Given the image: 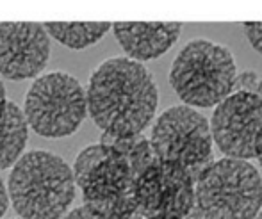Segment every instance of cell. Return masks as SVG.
<instances>
[{"label": "cell", "mask_w": 262, "mask_h": 219, "mask_svg": "<svg viewBox=\"0 0 262 219\" xmlns=\"http://www.w3.org/2000/svg\"><path fill=\"white\" fill-rule=\"evenodd\" d=\"M73 169L45 150L21 155L7 180V194L21 219H61L75 198Z\"/></svg>", "instance_id": "cell-2"}, {"label": "cell", "mask_w": 262, "mask_h": 219, "mask_svg": "<svg viewBox=\"0 0 262 219\" xmlns=\"http://www.w3.org/2000/svg\"><path fill=\"white\" fill-rule=\"evenodd\" d=\"M50 57V39L43 25L29 21L0 24V75L11 80L38 77Z\"/></svg>", "instance_id": "cell-10"}, {"label": "cell", "mask_w": 262, "mask_h": 219, "mask_svg": "<svg viewBox=\"0 0 262 219\" xmlns=\"http://www.w3.org/2000/svg\"><path fill=\"white\" fill-rule=\"evenodd\" d=\"M136 200L145 219H186L196 205V180L187 168L156 161L136 182Z\"/></svg>", "instance_id": "cell-7"}, {"label": "cell", "mask_w": 262, "mask_h": 219, "mask_svg": "<svg viewBox=\"0 0 262 219\" xmlns=\"http://www.w3.org/2000/svg\"><path fill=\"white\" fill-rule=\"evenodd\" d=\"M88 113L104 134L138 136L152 121L157 109V86L141 62L113 57L102 62L90 79Z\"/></svg>", "instance_id": "cell-1"}, {"label": "cell", "mask_w": 262, "mask_h": 219, "mask_svg": "<svg viewBox=\"0 0 262 219\" xmlns=\"http://www.w3.org/2000/svg\"><path fill=\"white\" fill-rule=\"evenodd\" d=\"M245 32L248 36L252 47L255 48L259 54H262V21H246Z\"/></svg>", "instance_id": "cell-16"}, {"label": "cell", "mask_w": 262, "mask_h": 219, "mask_svg": "<svg viewBox=\"0 0 262 219\" xmlns=\"http://www.w3.org/2000/svg\"><path fill=\"white\" fill-rule=\"evenodd\" d=\"M235 61L223 45L207 39L187 43L175 57L169 84L179 98L189 107H216L232 95Z\"/></svg>", "instance_id": "cell-3"}, {"label": "cell", "mask_w": 262, "mask_h": 219, "mask_svg": "<svg viewBox=\"0 0 262 219\" xmlns=\"http://www.w3.org/2000/svg\"><path fill=\"white\" fill-rule=\"evenodd\" d=\"M24 114L39 136L52 139L72 136L88 114L86 91L70 73H47L29 87Z\"/></svg>", "instance_id": "cell-5"}, {"label": "cell", "mask_w": 262, "mask_h": 219, "mask_svg": "<svg viewBox=\"0 0 262 219\" xmlns=\"http://www.w3.org/2000/svg\"><path fill=\"white\" fill-rule=\"evenodd\" d=\"M136 182L127 157L113 148L79 185L84 207L104 219L130 217L138 210Z\"/></svg>", "instance_id": "cell-9"}, {"label": "cell", "mask_w": 262, "mask_h": 219, "mask_svg": "<svg viewBox=\"0 0 262 219\" xmlns=\"http://www.w3.org/2000/svg\"><path fill=\"white\" fill-rule=\"evenodd\" d=\"M29 137V123L16 103L7 102L0 118V169H7L20 161Z\"/></svg>", "instance_id": "cell-12"}, {"label": "cell", "mask_w": 262, "mask_h": 219, "mask_svg": "<svg viewBox=\"0 0 262 219\" xmlns=\"http://www.w3.org/2000/svg\"><path fill=\"white\" fill-rule=\"evenodd\" d=\"M7 207H9V194H7V189L4 185L2 178H0V219L7 212Z\"/></svg>", "instance_id": "cell-18"}, {"label": "cell", "mask_w": 262, "mask_h": 219, "mask_svg": "<svg viewBox=\"0 0 262 219\" xmlns=\"http://www.w3.org/2000/svg\"><path fill=\"white\" fill-rule=\"evenodd\" d=\"M6 107H7V102H2L0 103V118H2V114L6 113Z\"/></svg>", "instance_id": "cell-21"}, {"label": "cell", "mask_w": 262, "mask_h": 219, "mask_svg": "<svg viewBox=\"0 0 262 219\" xmlns=\"http://www.w3.org/2000/svg\"><path fill=\"white\" fill-rule=\"evenodd\" d=\"M113 31L132 61H152L161 57L179 39L182 24H141V21H116Z\"/></svg>", "instance_id": "cell-11"}, {"label": "cell", "mask_w": 262, "mask_h": 219, "mask_svg": "<svg viewBox=\"0 0 262 219\" xmlns=\"http://www.w3.org/2000/svg\"><path fill=\"white\" fill-rule=\"evenodd\" d=\"M259 162H260V168H262V157H259Z\"/></svg>", "instance_id": "cell-23"}, {"label": "cell", "mask_w": 262, "mask_h": 219, "mask_svg": "<svg viewBox=\"0 0 262 219\" xmlns=\"http://www.w3.org/2000/svg\"><path fill=\"white\" fill-rule=\"evenodd\" d=\"M255 219H262V210H260L259 214H257V216H255Z\"/></svg>", "instance_id": "cell-22"}, {"label": "cell", "mask_w": 262, "mask_h": 219, "mask_svg": "<svg viewBox=\"0 0 262 219\" xmlns=\"http://www.w3.org/2000/svg\"><path fill=\"white\" fill-rule=\"evenodd\" d=\"M113 151L111 146H105V144H93V146L84 148L79 154V157L75 159V166H73V177H75V184L80 185L84 182V178L90 175V171L98 166L102 161L107 157V155Z\"/></svg>", "instance_id": "cell-14"}, {"label": "cell", "mask_w": 262, "mask_h": 219, "mask_svg": "<svg viewBox=\"0 0 262 219\" xmlns=\"http://www.w3.org/2000/svg\"><path fill=\"white\" fill-rule=\"evenodd\" d=\"M156 157L187 168L194 180L212 164L210 121L189 105H175L156 120L150 136Z\"/></svg>", "instance_id": "cell-6"}, {"label": "cell", "mask_w": 262, "mask_h": 219, "mask_svg": "<svg viewBox=\"0 0 262 219\" xmlns=\"http://www.w3.org/2000/svg\"><path fill=\"white\" fill-rule=\"evenodd\" d=\"M127 219H145V217H143V214H141V212H139V210H136V212H134V214H132V216H130V217H127Z\"/></svg>", "instance_id": "cell-20"}, {"label": "cell", "mask_w": 262, "mask_h": 219, "mask_svg": "<svg viewBox=\"0 0 262 219\" xmlns=\"http://www.w3.org/2000/svg\"><path fill=\"white\" fill-rule=\"evenodd\" d=\"M210 132L227 157L241 161L262 157V98L232 93L214 109Z\"/></svg>", "instance_id": "cell-8"}, {"label": "cell", "mask_w": 262, "mask_h": 219, "mask_svg": "<svg viewBox=\"0 0 262 219\" xmlns=\"http://www.w3.org/2000/svg\"><path fill=\"white\" fill-rule=\"evenodd\" d=\"M43 29L47 31V34L52 36L64 47L73 48V50H82V48L91 47L98 39L104 38L107 31L113 29V25L107 21H86V24H80V21H77V24L49 21L43 25Z\"/></svg>", "instance_id": "cell-13"}, {"label": "cell", "mask_w": 262, "mask_h": 219, "mask_svg": "<svg viewBox=\"0 0 262 219\" xmlns=\"http://www.w3.org/2000/svg\"><path fill=\"white\" fill-rule=\"evenodd\" d=\"M196 205L204 219H255L262 207V178L241 159L214 161L196 180Z\"/></svg>", "instance_id": "cell-4"}, {"label": "cell", "mask_w": 262, "mask_h": 219, "mask_svg": "<svg viewBox=\"0 0 262 219\" xmlns=\"http://www.w3.org/2000/svg\"><path fill=\"white\" fill-rule=\"evenodd\" d=\"M232 93H248L262 98V79L255 72H243L235 77Z\"/></svg>", "instance_id": "cell-15"}, {"label": "cell", "mask_w": 262, "mask_h": 219, "mask_svg": "<svg viewBox=\"0 0 262 219\" xmlns=\"http://www.w3.org/2000/svg\"><path fill=\"white\" fill-rule=\"evenodd\" d=\"M2 102H7V98H6V87H4V84L0 82V103Z\"/></svg>", "instance_id": "cell-19"}, {"label": "cell", "mask_w": 262, "mask_h": 219, "mask_svg": "<svg viewBox=\"0 0 262 219\" xmlns=\"http://www.w3.org/2000/svg\"><path fill=\"white\" fill-rule=\"evenodd\" d=\"M62 219H104L98 214H95L93 210H90L88 207H79V209H73L70 212H66Z\"/></svg>", "instance_id": "cell-17"}]
</instances>
